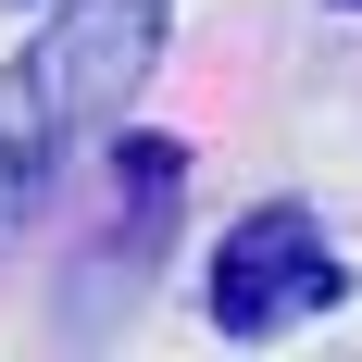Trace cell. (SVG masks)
<instances>
[{
	"mask_svg": "<svg viewBox=\"0 0 362 362\" xmlns=\"http://www.w3.org/2000/svg\"><path fill=\"white\" fill-rule=\"evenodd\" d=\"M163 25H175V0H63L0 63V238L63 187L88 125H112L138 100V75L163 63Z\"/></svg>",
	"mask_w": 362,
	"mask_h": 362,
	"instance_id": "6da1fadb",
	"label": "cell"
},
{
	"mask_svg": "<svg viewBox=\"0 0 362 362\" xmlns=\"http://www.w3.org/2000/svg\"><path fill=\"white\" fill-rule=\"evenodd\" d=\"M350 13H362V0H350Z\"/></svg>",
	"mask_w": 362,
	"mask_h": 362,
	"instance_id": "277c9868",
	"label": "cell"
},
{
	"mask_svg": "<svg viewBox=\"0 0 362 362\" xmlns=\"http://www.w3.org/2000/svg\"><path fill=\"white\" fill-rule=\"evenodd\" d=\"M112 187H125V250H163V213L187 200V138H125Z\"/></svg>",
	"mask_w": 362,
	"mask_h": 362,
	"instance_id": "3957f363",
	"label": "cell"
},
{
	"mask_svg": "<svg viewBox=\"0 0 362 362\" xmlns=\"http://www.w3.org/2000/svg\"><path fill=\"white\" fill-rule=\"evenodd\" d=\"M350 300V262H337V238L300 200H262V213H238L213 238V262H200V313H213L225 337H288L313 325V313H337Z\"/></svg>",
	"mask_w": 362,
	"mask_h": 362,
	"instance_id": "7a4b0ae2",
	"label": "cell"
}]
</instances>
